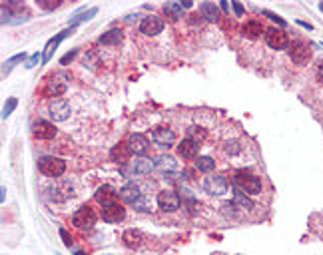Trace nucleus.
Here are the masks:
<instances>
[{
  "instance_id": "18",
  "label": "nucleus",
  "mask_w": 323,
  "mask_h": 255,
  "mask_svg": "<svg viewBox=\"0 0 323 255\" xmlns=\"http://www.w3.org/2000/svg\"><path fill=\"white\" fill-rule=\"evenodd\" d=\"M124 38V32L120 28H112V30H108L106 34L100 36V44H106V46H118Z\"/></svg>"
},
{
  "instance_id": "38",
  "label": "nucleus",
  "mask_w": 323,
  "mask_h": 255,
  "mask_svg": "<svg viewBox=\"0 0 323 255\" xmlns=\"http://www.w3.org/2000/svg\"><path fill=\"white\" fill-rule=\"evenodd\" d=\"M40 58H44V56H40L38 52H36V54H32V56L28 58V62H26V68H28V70H30V68H34V66L40 62Z\"/></svg>"
},
{
  "instance_id": "41",
  "label": "nucleus",
  "mask_w": 323,
  "mask_h": 255,
  "mask_svg": "<svg viewBox=\"0 0 323 255\" xmlns=\"http://www.w3.org/2000/svg\"><path fill=\"white\" fill-rule=\"evenodd\" d=\"M234 10H236L238 16H242V14H243V6H242V2H234Z\"/></svg>"
},
{
  "instance_id": "15",
  "label": "nucleus",
  "mask_w": 323,
  "mask_h": 255,
  "mask_svg": "<svg viewBox=\"0 0 323 255\" xmlns=\"http://www.w3.org/2000/svg\"><path fill=\"white\" fill-rule=\"evenodd\" d=\"M72 32H74V28H70V30H62L60 34H56L54 38H50L48 44H46V48H44V58H42V62H48V60L52 58V54H54V50L58 48V44H60L68 34H72Z\"/></svg>"
},
{
  "instance_id": "13",
  "label": "nucleus",
  "mask_w": 323,
  "mask_h": 255,
  "mask_svg": "<svg viewBox=\"0 0 323 255\" xmlns=\"http://www.w3.org/2000/svg\"><path fill=\"white\" fill-rule=\"evenodd\" d=\"M178 154H180L182 158H186V160L200 158V156H198V154H200V142H196V140H192V138L182 140L180 146H178Z\"/></svg>"
},
{
  "instance_id": "6",
  "label": "nucleus",
  "mask_w": 323,
  "mask_h": 255,
  "mask_svg": "<svg viewBox=\"0 0 323 255\" xmlns=\"http://www.w3.org/2000/svg\"><path fill=\"white\" fill-rule=\"evenodd\" d=\"M64 80H66V78H62L60 74L50 76V78L46 80V84H44L42 94L48 96V98H58V96H62V94L66 92V82H64Z\"/></svg>"
},
{
  "instance_id": "40",
  "label": "nucleus",
  "mask_w": 323,
  "mask_h": 255,
  "mask_svg": "<svg viewBox=\"0 0 323 255\" xmlns=\"http://www.w3.org/2000/svg\"><path fill=\"white\" fill-rule=\"evenodd\" d=\"M60 237L64 239V243H66L68 247L72 245V235H68V231H66V229H60Z\"/></svg>"
},
{
  "instance_id": "44",
  "label": "nucleus",
  "mask_w": 323,
  "mask_h": 255,
  "mask_svg": "<svg viewBox=\"0 0 323 255\" xmlns=\"http://www.w3.org/2000/svg\"><path fill=\"white\" fill-rule=\"evenodd\" d=\"M182 6H184V8H192V0H184Z\"/></svg>"
},
{
  "instance_id": "42",
  "label": "nucleus",
  "mask_w": 323,
  "mask_h": 255,
  "mask_svg": "<svg viewBox=\"0 0 323 255\" xmlns=\"http://www.w3.org/2000/svg\"><path fill=\"white\" fill-rule=\"evenodd\" d=\"M317 80H319V84L323 86V62H319V70H317Z\"/></svg>"
},
{
  "instance_id": "39",
  "label": "nucleus",
  "mask_w": 323,
  "mask_h": 255,
  "mask_svg": "<svg viewBox=\"0 0 323 255\" xmlns=\"http://www.w3.org/2000/svg\"><path fill=\"white\" fill-rule=\"evenodd\" d=\"M58 4L60 2H52V0H42V2H40V6L44 10H54V8H58Z\"/></svg>"
},
{
  "instance_id": "46",
  "label": "nucleus",
  "mask_w": 323,
  "mask_h": 255,
  "mask_svg": "<svg viewBox=\"0 0 323 255\" xmlns=\"http://www.w3.org/2000/svg\"><path fill=\"white\" fill-rule=\"evenodd\" d=\"M319 8H321V10H323V2H321V4H319Z\"/></svg>"
},
{
  "instance_id": "31",
  "label": "nucleus",
  "mask_w": 323,
  "mask_h": 255,
  "mask_svg": "<svg viewBox=\"0 0 323 255\" xmlns=\"http://www.w3.org/2000/svg\"><path fill=\"white\" fill-rule=\"evenodd\" d=\"M96 12H98V8H90L86 14H78L76 18H72L70 20V28H74L76 24H80V22H86V20H90L92 16H96Z\"/></svg>"
},
{
  "instance_id": "11",
  "label": "nucleus",
  "mask_w": 323,
  "mask_h": 255,
  "mask_svg": "<svg viewBox=\"0 0 323 255\" xmlns=\"http://www.w3.org/2000/svg\"><path fill=\"white\" fill-rule=\"evenodd\" d=\"M152 138H154V142L160 146V147H172L174 144H176V134L170 130V128H164V126H160V128H156L154 132H152Z\"/></svg>"
},
{
  "instance_id": "2",
  "label": "nucleus",
  "mask_w": 323,
  "mask_h": 255,
  "mask_svg": "<svg viewBox=\"0 0 323 255\" xmlns=\"http://www.w3.org/2000/svg\"><path fill=\"white\" fill-rule=\"evenodd\" d=\"M287 48H289L287 52H289V58L293 60V64L305 66V64L309 62V58H311V48H309V44H305V42H301V40H295V42H291Z\"/></svg>"
},
{
  "instance_id": "30",
  "label": "nucleus",
  "mask_w": 323,
  "mask_h": 255,
  "mask_svg": "<svg viewBox=\"0 0 323 255\" xmlns=\"http://www.w3.org/2000/svg\"><path fill=\"white\" fill-rule=\"evenodd\" d=\"M132 206L138 210V212H150L152 210V201H150V197H144V195H140Z\"/></svg>"
},
{
  "instance_id": "8",
  "label": "nucleus",
  "mask_w": 323,
  "mask_h": 255,
  "mask_svg": "<svg viewBox=\"0 0 323 255\" xmlns=\"http://www.w3.org/2000/svg\"><path fill=\"white\" fill-rule=\"evenodd\" d=\"M158 206L164 212H176L180 208V197L172 189H164L158 193Z\"/></svg>"
},
{
  "instance_id": "20",
  "label": "nucleus",
  "mask_w": 323,
  "mask_h": 255,
  "mask_svg": "<svg viewBox=\"0 0 323 255\" xmlns=\"http://www.w3.org/2000/svg\"><path fill=\"white\" fill-rule=\"evenodd\" d=\"M122 241L126 243V247H140L142 245V241H144V235H142V231H138V229H126L124 231V235H122Z\"/></svg>"
},
{
  "instance_id": "21",
  "label": "nucleus",
  "mask_w": 323,
  "mask_h": 255,
  "mask_svg": "<svg viewBox=\"0 0 323 255\" xmlns=\"http://www.w3.org/2000/svg\"><path fill=\"white\" fill-rule=\"evenodd\" d=\"M200 12H202V18H205L209 22H218L220 20V8L215 6L213 2H203L200 6Z\"/></svg>"
},
{
  "instance_id": "3",
  "label": "nucleus",
  "mask_w": 323,
  "mask_h": 255,
  "mask_svg": "<svg viewBox=\"0 0 323 255\" xmlns=\"http://www.w3.org/2000/svg\"><path fill=\"white\" fill-rule=\"evenodd\" d=\"M38 168L48 178H60L66 172V162L60 158H42L38 162Z\"/></svg>"
},
{
  "instance_id": "34",
  "label": "nucleus",
  "mask_w": 323,
  "mask_h": 255,
  "mask_svg": "<svg viewBox=\"0 0 323 255\" xmlns=\"http://www.w3.org/2000/svg\"><path fill=\"white\" fill-rule=\"evenodd\" d=\"M194 136H198V138H200V142H202V140L205 138V132H203L202 128H196V126H194V128H190V130H188V138H192V140H194Z\"/></svg>"
},
{
  "instance_id": "36",
  "label": "nucleus",
  "mask_w": 323,
  "mask_h": 255,
  "mask_svg": "<svg viewBox=\"0 0 323 255\" xmlns=\"http://www.w3.org/2000/svg\"><path fill=\"white\" fill-rule=\"evenodd\" d=\"M76 56H78V50H72V52H68L66 56H62L60 64H62V66H66V64H70V62H72V60H74Z\"/></svg>"
},
{
  "instance_id": "19",
  "label": "nucleus",
  "mask_w": 323,
  "mask_h": 255,
  "mask_svg": "<svg viewBox=\"0 0 323 255\" xmlns=\"http://www.w3.org/2000/svg\"><path fill=\"white\" fill-rule=\"evenodd\" d=\"M140 195H142V193H140V187H138L134 182L126 183V185L120 189V197H122V201H128V203H134Z\"/></svg>"
},
{
  "instance_id": "5",
  "label": "nucleus",
  "mask_w": 323,
  "mask_h": 255,
  "mask_svg": "<svg viewBox=\"0 0 323 255\" xmlns=\"http://www.w3.org/2000/svg\"><path fill=\"white\" fill-rule=\"evenodd\" d=\"M72 223L78 227V229H92L96 225V214L92 208L88 206H82L74 216H72Z\"/></svg>"
},
{
  "instance_id": "12",
  "label": "nucleus",
  "mask_w": 323,
  "mask_h": 255,
  "mask_svg": "<svg viewBox=\"0 0 323 255\" xmlns=\"http://www.w3.org/2000/svg\"><path fill=\"white\" fill-rule=\"evenodd\" d=\"M162 28H164V22H162V18H158L156 14H150V16H146V18H142V22H140L142 34H148V36L160 34Z\"/></svg>"
},
{
  "instance_id": "25",
  "label": "nucleus",
  "mask_w": 323,
  "mask_h": 255,
  "mask_svg": "<svg viewBox=\"0 0 323 255\" xmlns=\"http://www.w3.org/2000/svg\"><path fill=\"white\" fill-rule=\"evenodd\" d=\"M164 12H166L172 20H180L182 14H184V6H182V2H166V4H164Z\"/></svg>"
},
{
  "instance_id": "35",
  "label": "nucleus",
  "mask_w": 323,
  "mask_h": 255,
  "mask_svg": "<svg viewBox=\"0 0 323 255\" xmlns=\"http://www.w3.org/2000/svg\"><path fill=\"white\" fill-rule=\"evenodd\" d=\"M263 16H267V18H272L274 22H278L280 26H285V20L282 18V16H278V14H274V12H269V10H263Z\"/></svg>"
},
{
  "instance_id": "45",
  "label": "nucleus",
  "mask_w": 323,
  "mask_h": 255,
  "mask_svg": "<svg viewBox=\"0 0 323 255\" xmlns=\"http://www.w3.org/2000/svg\"><path fill=\"white\" fill-rule=\"evenodd\" d=\"M76 255H86V253H82V251H78V253H76Z\"/></svg>"
},
{
  "instance_id": "14",
  "label": "nucleus",
  "mask_w": 323,
  "mask_h": 255,
  "mask_svg": "<svg viewBox=\"0 0 323 255\" xmlns=\"http://www.w3.org/2000/svg\"><path fill=\"white\" fill-rule=\"evenodd\" d=\"M94 197H96L98 203H102V208L110 206V203H116V189L112 185H102V187L96 189Z\"/></svg>"
},
{
  "instance_id": "28",
  "label": "nucleus",
  "mask_w": 323,
  "mask_h": 255,
  "mask_svg": "<svg viewBox=\"0 0 323 255\" xmlns=\"http://www.w3.org/2000/svg\"><path fill=\"white\" fill-rule=\"evenodd\" d=\"M50 191V197L52 199H56V201H64V199H68L70 195H72V189L68 187V185H62V187H56V189H48Z\"/></svg>"
},
{
  "instance_id": "43",
  "label": "nucleus",
  "mask_w": 323,
  "mask_h": 255,
  "mask_svg": "<svg viewBox=\"0 0 323 255\" xmlns=\"http://www.w3.org/2000/svg\"><path fill=\"white\" fill-rule=\"evenodd\" d=\"M297 24H299V26H303V28H307V30H313V26H311V24H307V22H301V20H297Z\"/></svg>"
},
{
  "instance_id": "4",
  "label": "nucleus",
  "mask_w": 323,
  "mask_h": 255,
  "mask_svg": "<svg viewBox=\"0 0 323 255\" xmlns=\"http://www.w3.org/2000/svg\"><path fill=\"white\" fill-rule=\"evenodd\" d=\"M203 189L209 193V195H215V197H220L228 191V180L220 174H213L209 178L203 180Z\"/></svg>"
},
{
  "instance_id": "16",
  "label": "nucleus",
  "mask_w": 323,
  "mask_h": 255,
  "mask_svg": "<svg viewBox=\"0 0 323 255\" xmlns=\"http://www.w3.org/2000/svg\"><path fill=\"white\" fill-rule=\"evenodd\" d=\"M34 136L38 140H52L54 136H56V128H54V124H50V122L40 120V122L34 124Z\"/></svg>"
},
{
  "instance_id": "37",
  "label": "nucleus",
  "mask_w": 323,
  "mask_h": 255,
  "mask_svg": "<svg viewBox=\"0 0 323 255\" xmlns=\"http://www.w3.org/2000/svg\"><path fill=\"white\" fill-rule=\"evenodd\" d=\"M240 149H242V147H240L238 142H228V144H226V151H228V154H238Z\"/></svg>"
},
{
  "instance_id": "24",
  "label": "nucleus",
  "mask_w": 323,
  "mask_h": 255,
  "mask_svg": "<svg viewBox=\"0 0 323 255\" xmlns=\"http://www.w3.org/2000/svg\"><path fill=\"white\" fill-rule=\"evenodd\" d=\"M156 168H160L162 172H174L178 170V162L172 156H160L156 160Z\"/></svg>"
},
{
  "instance_id": "7",
  "label": "nucleus",
  "mask_w": 323,
  "mask_h": 255,
  "mask_svg": "<svg viewBox=\"0 0 323 255\" xmlns=\"http://www.w3.org/2000/svg\"><path fill=\"white\" fill-rule=\"evenodd\" d=\"M265 42L269 48H274V50H283L289 46V38L283 30H278V28H269L265 32Z\"/></svg>"
},
{
  "instance_id": "27",
  "label": "nucleus",
  "mask_w": 323,
  "mask_h": 255,
  "mask_svg": "<svg viewBox=\"0 0 323 255\" xmlns=\"http://www.w3.org/2000/svg\"><path fill=\"white\" fill-rule=\"evenodd\" d=\"M234 206H240L242 210H251L253 208V201L243 193V191H236V195H234Z\"/></svg>"
},
{
  "instance_id": "23",
  "label": "nucleus",
  "mask_w": 323,
  "mask_h": 255,
  "mask_svg": "<svg viewBox=\"0 0 323 255\" xmlns=\"http://www.w3.org/2000/svg\"><path fill=\"white\" fill-rule=\"evenodd\" d=\"M130 154H132V149H130V146L128 144H118L114 149H112V160H116V162H120V164H124L128 158H130Z\"/></svg>"
},
{
  "instance_id": "26",
  "label": "nucleus",
  "mask_w": 323,
  "mask_h": 255,
  "mask_svg": "<svg viewBox=\"0 0 323 255\" xmlns=\"http://www.w3.org/2000/svg\"><path fill=\"white\" fill-rule=\"evenodd\" d=\"M154 168H156V164H154L152 160H148V158H140V160L134 162V174L146 176V174H150Z\"/></svg>"
},
{
  "instance_id": "10",
  "label": "nucleus",
  "mask_w": 323,
  "mask_h": 255,
  "mask_svg": "<svg viewBox=\"0 0 323 255\" xmlns=\"http://www.w3.org/2000/svg\"><path fill=\"white\" fill-rule=\"evenodd\" d=\"M124 216H126V210H124L122 203H118V201L102 208V219L108 221V223H118V221L124 219Z\"/></svg>"
},
{
  "instance_id": "9",
  "label": "nucleus",
  "mask_w": 323,
  "mask_h": 255,
  "mask_svg": "<svg viewBox=\"0 0 323 255\" xmlns=\"http://www.w3.org/2000/svg\"><path fill=\"white\" fill-rule=\"evenodd\" d=\"M48 112H50V118L54 122H64V120L70 118L72 108H70V104L66 100H56V102H52V104H50Z\"/></svg>"
},
{
  "instance_id": "17",
  "label": "nucleus",
  "mask_w": 323,
  "mask_h": 255,
  "mask_svg": "<svg viewBox=\"0 0 323 255\" xmlns=\"http://www.w3.org/2000/svg\"><path fill=\"white\" fill-rule=\"evenodd\" d=\"M128 146L132 149V154H138V156H144L148 151V140L142 134H132L128 140Z\"/></svg>"
},
{
  "instance_id": "22",
  "label": "nucleus",
  "mask_w": 323,
  "mask_h": 255,
  "mask_svg": "<svg viewBox=\"0 0 323 255\" xmlns=\"http://www.w3.org/2000/svg\"><path fill=\"white\" fill-rule=\"evenodd\" d=\"M263 32V26H261V22L259 20H247L243 26H242V34L245 36V38H257L259 34Z\"/></svg>"
},
{
  "instance_id": "1",
  "label": "nucleus",
  "mask_w": 323,
  "mask_h": 255,
  "mask_svg": "<svg viewBox=\"0 0 323 255\" xmlns=\"http://www.w3.org/2000/svg\"><path fill=\"white\" fill-rule=\"evenodd\" d=\"M234 182H236L238 189L243 191V193H251V195H255V193L261 191V182H259V178H255V176L249 174V172H243V170L238 172Z\"/></svg>"
},
{
  "instance_id": "32",
  "label": "nucleus",
  "mask_w": 323,
  "mask_h": 255,
  "mask_svg": "<svg viewBox=\"0 0 323 255\" xmlns=\"http://www.w3.org/2000/svg\"><path fill=\"white\" fill-rule=\"evenodd\" d=\"M24 58H26V54H24V52H22V54H16V56H12V58H10V60H6V62H4V68H2V74H4V76H6V74H8V72H10V70H12V66H14V64H16V62H22V60H24Z\"/></svg>"
},
{
  "instance_id": "29",
  "label": "nucleus",
  "mask_w": 323,
  "mask_h": 255,
  "mask_svg": "<svg viewBox=\"0 0 323 255\" xmlns=\"http://www.w3.org/2000/svg\"><path fill=\"white\" fill-rule=\"evenodd\" d=\"M196 168H198L200 172H211V170L215 168V162H213L211 158H207V156H200L198 162H196Z\"/></svg>"
},
{
  "instance_id": "33",
  "label": "nucleus",
  "mask_w": 323,
  "mask_h": 255,
  "mask_svg": "<svg viewBox=\"0 0 323 255\" xmlns=\"http://www.w3.org/2000/svg\"><path fill=\"white\" fill-rule=\"evenodd\" d=\"M16 104H18V100H16V98H8V102L4 104V110H2V118H4V120H6V118L12 114V112H14Z\"/></svg>"
}]
</instances>
